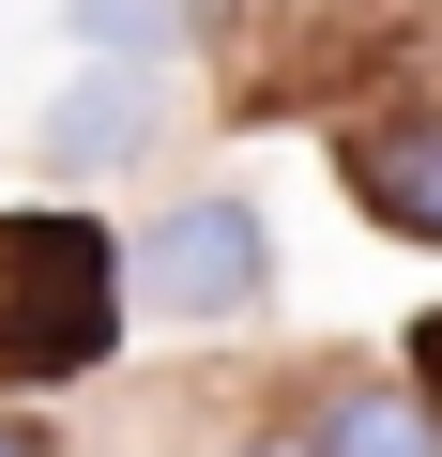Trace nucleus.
I'll use <instances>...</instances> for the list:
<instances>
[{"label": "nucleus", "mask_w": 442, "mask_h": 457, "mask_svg": "<svg viewBox=\"0 0 442 457\" xmlns=\"http://www.w3.org/2000/svg\"><path fill=\"white\" fill-rule=\"evenodd\" d=\"M153 122H168V77H153V62H92V77L46 107V137H31V153H46L62 183H92V168H122Z\"/></svg>", "instance_id": "3"}, {"label": "nucleus", "mask_w": 442, "mask_h": 457, "mask_svg": "<svg viewBox=\"0 0 442 457\" xmlns=\"http://www.w3.org/2000/svg\"><path fill=\"white\" fill-rule=\"evenodd\" d=\"M260 457H305V442H260Z\"/></svg>", "instance_id": "9"}, {"label": "nucleus", "mask_w": 442, "mask_h": 457, "mask_svg": "<svg viewBox=\"0 0 442 457\" xmlns=\"http://www.w3.org/2000/svg\"><path fill=\"white\" fill-rule=\"evenodd\" d=\"M122 245L92 213H0V381H92L122 351Z\"/></svg>", "instance_id": "1"}, {"label": "nucleus", "mask_w": 442, "mask_h": 457, "mask_svg": "<svg viewBox=\"0 0 442 457\" xmlns=\"http://www.w3.org/2000/svg\"><path fill=\"white\" fill-rule=\"evenodd\" d=\"M305 457H442V411L412 381H336L321 427H305Z\"/></svg>", "instance_id": "5"}, {"label": "nucleus", "mask_w": 442, "mask_h": 457, "mask_svg": "<svg viewBox=\"0 0 442 457\" xmlns=\"http://www.w3.org/2000/svg\"><path fill=\"white\" fill-rule=\"evenodd\" d=\"M122 290H138L153 320H245V305L275 290V228H260L245 198H168L138 245H122Z\"/></svg>", "instance_id": "2"}, {"label": "nucleus", "mask_w": 442, "mask_h": 457, "mask_svg": "<svg viewBox=\"0 0 442 457\" xmlns=\"http://www.w3.org/2000/svg\"><path fill=\"white\" fill-rule=\"evenodd\" d=\"M412 396L442 411V320H412Z\"/></svg>", "instance_id": "7"}, {"label": "nucleus", "mask_w": 442, "mask_h": 457, "mask_svg": "<svg viewBox=\"0 0 442 457\" xmlns=\"http://www.w3.org/2000/svg\"><path fill=\"white\" fill-rule=\"evenodd\" d=\"M0 457H46V427H31V411H0Z\"/></svg>", "instance_id": "8"}, {"label": "nucleus", "mask_w": 442, "mask_h": 457, "mask_svg": "<svg viewBox=\"0 0 442 457\" xmlns=\"http://www.w3.org/2000/svg\"><path fill=\"white\" fill-rule=\"evenodd\" d=\"M77 46H92V62H153V77H168V62L198 46V0H77Z\"/></svg>", "instance_id": "6"}, {"label": "nucleus", "mask_w": 442, "mask_h": 457, "mask_svg": "<svg viewBox=\"0 0 442 457\" xmlns=\"http://www.w3.org/2000/svg\"><path fill=\"white\" fill-rule=\"evenodd\" d=\"M351 198H366L381 228H412V245H442V107H412V122L351 137Z\"/></svg>", "instance_id": "4"}]
</instances>
